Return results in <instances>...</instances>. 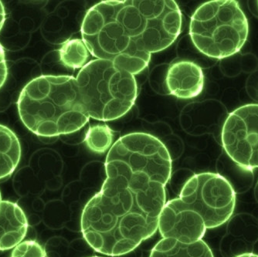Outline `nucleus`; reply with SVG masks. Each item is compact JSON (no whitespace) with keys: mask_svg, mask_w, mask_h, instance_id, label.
Returning <instances> with one entry per match:
<instances>
[{"mask_svg":"<svg viewBox=\"0 0 258 257\" xmlns=\"http://www.w3.org/2000/svg\"><path fill=\"white\" fill-rule=\"evenodd\" d=\"M28 229L27 216L15 203H0V250L14 249L23 242Z\"/></svg>","mask_w":258,"mask_h":257,"instance_id":"obj_9","label":"nucleus"},{"mask_svg":"<svg viewBox=\"0 0 258 257\" xmlns=\"http://www.w3.org/2000/svg\"><path fill=\"white\" fill-rule=\"evenodd\" d=\"M257 4H258V1H257Z\"/></svg>","mask_w":258,"mask_h":257,"instance_id":"obj_19","label":"nucleus"},{"mask_svg":"<svg viewBox=\"0 0 258 257\" xmlns=\"http://www.w3.org/2000/svg\"><path fill=\"white\" fill-rule=\"evenodd\" d=\"M172 165L166 145L150 134L133 132L113 144L106 178L81 215V232L94 250L125 255L156 233Z\"/></svg>","mask_w":258,"mask_h":257,"instance_id":"obj_1","label":"nucleus"},{"mask_svg":"<svg viewBox=\"0 0 258 257\" xmlns=\"http://www.w3.org/2000/svg\"><path fill=\"white\" fill-rule=\"evenodd\" d=\"M2 202V197H1V192H0V203Z\"/></svg>","mask_w":258,"mask_h":257,"instance_id":"obj_18","label":"nucleus"},{"mask_svg":"<svg viewBox=\"0 0 258 257\" xmlns=\"http://www.w3.org/2000/svg\"><path fill=\"white\" fill-rule=\"evenodd\" d=\"M182 25L173 0H105L88 10L81 33L94 57L112 61L135 76L148 68L152 53L176 40Z\"/></svg>","mask_w":258,"mask_h":257,"instance_id":"obj_2","label":"nucleus"},{"mask_svg":"<svg viewBox=\"0 0 258 257\" xmlns=\"http://www.w3.org/2000/svg\"><path fill=\"white\" fill-rule=\"evenodd\" d=\"M114 132L104 124L90 126L85 135V142L87 147L97 154H102L110 150L113 145Z\"/></svg>","mask_w":258,"mask_h":257,"instance_id":"obj_13","label":"nucleus"},{"mask_svg":"<svg viewBox=\"0 0 258 257\" xmlns=\"http://www.w3.org/2000/svg\"><path fill=\"white\" fill-rule=\"evenodd\" d=\"M204 83L202 68L192 61L175 62L166 74V86L169 94L179 99H191L200 95Z\"/></svg>","mask_w":258,"mask_h":257,"instance_id":"obj_8","label":"nucleus"},{"mask_svg":"<svg viewBox=\"0 0 258 257\" xmlns=\"http://www.w3.org/2000/svg\"><path fill=\"white\" fill-rule=\"evenodd\" d=\"M10 257H46L43 246L37 241L26 240L18 244Z\"/></svg>","mask_w":258,"mask_h":257,"instance_id":"obj_14","label":"nucleus"},{"mask_svg":"<svg viewBox=\"0 0 258 257\" xmlns=\"http://www.w3.org/2000/svg\"><path fill=\"white\" fill-rule=\"evenodd\" d=\"M81 102L90 118L109 121L128 112L137 99L134 75L107 59H95L76 78Z\"/></svg>","mask_w":258,"mask_h":257,"instance_id":"obj_5","label":"nucleus"},{"mask_svg":"<svg viewBox=\"0 0 258 257\" xmlns=\"http://www.w3.org/2000/svg\"><path fill=\"white\" fill-rule=\"evenodd\" d=\"M221 142L226 153L244 170L258 168V104L241 106L229 114Z\"/></svg>","mask_w":258,"mask_h":257,"instance_id":"obj_7","label":"nucleus"},{"mask_svg":"<svg viewBox=\"0 0 258 257\" xmlns=\"http://www.w3.org/2000/svg\"><path fill=\"white\" fill-rule=\"evenodd\" d=\"M247 93L252 99L258 102V71L249 77L246 85Z\"/></svg>","mask_w":258,"mask_h":257,"instance_id":"obj_16","label":"nucleus"},{"mask_svg":"<svg viewBox=\"0 0 258 257\" xmlns=\"http://www.w3.org/2000/svg\"><path fill=\"white\" fill-rule=\"evenodd\" d=\"M235 206V191L227 178L213 172L196 174L179 197L165 205L158 230L162 238L194 243L202 240L207 229L227 223Z\"/></svg>","mask_w":258,"mask_h":257,"instance_id":"obj_3","label":"nucleus"},{"mask_svg":"<svg viewBox=\"0 0 258 257\" xmlns=\"http://www.w3.org/2000/svg\"><path fill=\"white\" fill-rule=\"evenodd\" d=\"M149 257L214 256L212 250L203 239L194 243L185 244L176 239L162 238L152 249Z\"/></svg>","mask_w":258,"mask_h":257,"instance_id":"obj_10","label":"nucleus"},{"mask_svg":"<svg viewBox=\"0 0 258 257\" xmlns=\"http://www.w3.org/2000/svg\"><path fill=\"white\" fill-rule=\"evenodd\" d=\"M235 257H258L257 254L253 253V252H247V253H242L237 255Z\"/></svg>","mask_w":258,"mask_h":257,"instance_id":"obj_17","label":"nucleus"},{"mask_svg":"<svg viewBox=\"0 0 258 257\" xmlns=\"http://www.w3.org/2000/svg\"><path fill=\"white\" fill-rule=\"evenodd\" d=\"M6 20V12L4 4L0 1V30L4 27ZM8 75L7 60H6L5 52L4 47L0 43V88L5 84Z\"/></svg>","mask_w":258,"mask_h":257,"instance_id":"obj_15","label":"nucleus"},{"mask_svg":"<svg viewBox=\"0 0 258 257\" xmlns=\"http://www.w3.org/2000/svg\"><path fill=\"white\" fill-rule=\"evenodd\" d=\"M247 17L234 0H212L194 12L189 24L192 43L203 54L224 59L238 53L248 37Z\"/></svg>","mask_w":258,"mask_h":257,"instance_id":"obj_6","label":"nucleus"},{"mask_svg":"<svg viewBox=\"0 0 258 257\" xmlns=\"http://www.w3.org/2000/svg\"><path fill=\"white\" fill-rule=\"evenodd\" d=\"M21 158L18 138L9 127L0 124V181L14 173Z\"/></svg>","mask_w":258,"mask_h":257,"instance_id":"obj_11","label":"nucleus"},{"mask_svg":"<svg viewBox=\"0 0 258 257\" xmlns=\"http://www.w3.org/2000/svg\"><path fill=\"white\" fill-rule=\"evenodd\" d=\"M58 53L62 65L71 69L81 70L90 62L91 53L85 42L80 39L67 40L60 46Z\"/></svg>","mask_w":258,"mask_h":257,"instance_id":"obj_12","label":"nucleus"},{"mask_svg":"<svg viewBox=\"0 0 258 257\" xmlns=\"http://www.w3.org/2000/svg\"><path fill=\"white\" fill-rule=\"evenodd\" d=\"M23 124L41 137L78 132L89 121L81 102L76 78L43 75L24 87L17 101Z\"/></svg>","mask_w":258,"mask_h":257,"instance_id":"obj_4","label":"nucleus"}]
</instances>
